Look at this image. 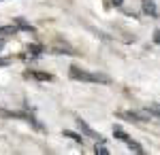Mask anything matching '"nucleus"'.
<instances>
[{
    "label": "nucleus",
    "mask_w": 160,
    "mask_h": 155,
    "mask_svg": "<svg viewBox=\"0 0 160 155\" xmlns=\"http://www.w3.org/2000/svg\"><path fill=\"white\" fill-rule=\"evenodd\" d=\"M71 77L77 79V81H88V83H111V79L107 74H96V72H86L77 66H71Z\"/></svg>",
    "instance_id": "1"
},
{
    "label": "nucleus",
    "mask_w": 160,
    "mask_h": 155,
    "mask_svg": "<svg viewBox=\"0 0 160 155\" xmlns=\"http://www.w3.org/2000/svg\"><path fill=\"white\" fill-rule=\"evenodd\" d=\"M79 130L83 132V134H86V136H90V138H96V140H98V143H105V140H102V136H98V134H96V132L92 130V128H90V125H88L86 121H81V119H79Z\"/></svg>",
    "instance_id": "2"
},
{
    "label": "nucleus",
    "mask_w": 160,
    "mask_h": 155,
    "mask_svg": "<svg viewBox=\"0 0 160 155\" xmlns=\"http://www.w3.org/2000/svg\"><path fill=\"white\" fill-rule=\"evenodd\" d=\"M143 13H148V15H152V17H156V15H158L156 4H154L152 0H143Z\"/></svg>",
    "instance_id": "3"
},
{
    "label": "nucleus",
    "mask_w": 160,
    "mask_h": 155,
    "mask_svg": "<svg viewBox=\"0 0 160 155\" xmlns=\"http://www.w3.org/2000/svg\"><path fill=\"white\" fill-rule=\"evenodd\" d=\"M28 77H34L38 81H51V74H47V72H28Z\"/></svg>",
    "instance_id": "4"
},
{
    "label": "nucleus",
    "mask_w": 160,
    "mask_h": 155,
    "mask_svg": "<svg viewBox=\"0 0 160 155\" xmlns=\"http://www.w3.org/2000/svg\"><path fill=\"white\" fill-rule=\"evenodd\" d=\"M113 136H115V138H120V140H124V143H128V140H130V136H128L124 130H120V128H115V130H113Z\"/></svg>",
    "instance_id": "5"
},
{
    "label": "nucleus",
    "mask_w": 160,
    "mask_h": 155,
    "mask_svg": "<svg viewBox=\"0 0 160 155\" xmlns=\"http://www.w3.org/2000/svg\"><path fill=\"white\" fill-rule=\"evenodd\" d=\"M126 144H128V149H130V151H135V153H143V147H141L139 143H135L132 138H130V140H128Z\"/></svg>",
    "instance_id": "6"
},
{
    "label": "nucleus",
    "mask_w": 160,
    "mask_h": 155,
    "mask_svg": "<svg viewBox=\"0 0 160 155\" xmlns=\"http://www.w3.org/2000/svg\"><path fill=\"white\" fill-rule=\"evenodd\" d=\"M15 32H17V26H4V28H0V36L15 34Z\"/></svg>",
    "instance_id": "7"
},
{
    "label": "nucleus",
    "mask_w": 160,
    "mask_h": 155,
    "mask_svg": "<svg viewBox=\"0 0 160 155\" xmlns=\"http://www.w3.org/2000/svg\"><path fill=\"white\" fill-rule=\"evenodd\" d=\"M64 136H68V138H73L75 143H79V144L83 143V138H81L79 134H75V132H71V130H66V132H64Z\"/></svg>",
    "instance_id": "8"
},
{
    "label": "nucleus",
    "mask_w": 160,
    "mask_h": 155,
    "mask_svg": "<svg viewBox=\"0 0 160 155\" xmlns=\"http://www.w3.org/2000/svg\"><path fill=\"white\" fill-rule=\"evenodd\" d=\"M148 110L152 113V117H156V119H160V106H149Z\"/></svg>",
    "instance_id": "9"
},
{
    "label": "nucleus",
    "mask_w": 160,
    "mask_h": 155,
    "mask_svg": "<svg viewBox=\"0 0 160 155\" xmlns=\"http://www.w3.org/2000/svg\"><path fill=\"white\" fill-rule=\"evenodd\" d=\"M109 155V151H107V149H105V147H96V155Z\"/></svg>",
    "instance_id": "10"
},
{
    "label": "nucleus",
    "mask_w": 160,
    "mask_h": 155,
    "mask_svg": "<svg viewBox=\"0 0 160 155\" xmlns=\"http://www.w3.org/2000/svg\"><path fill=\"white\" fill-rule=\"evenodd\" d=\"M41 51H43V47H38V45H34V47L30 49V53H34V55H38Z\"/></svg>",
    "instance_id": "11"
},
{
    "label": "nucleus",
    "mask_w": 160,
    "mask_h": 155,
    "mask_svg": "<svg viewBox=\"0 0 160 155\" xmlns=\"http://www.w3.org/2000/svg\"><path fill=\"white\" fill-rule=\"evenodd\" d=\"M154 38H156V43L160 45V30H156V32H154Z\"/></svg>",
    "instance_id": "12"
},
{
    "label": "nucleus",
    "mask_w": 160,
    "mask_h": 155,
    "mask_svg": "<svg viewBox=\"0 0 160 155\" xmlns=\"http://www.w3.org/2000/svg\"><path fill=\"white\" fill-rule=\"evenodd\" d=\"M19 24H22V21H19ZM19 28H22V30H32V26H28V24H22Z\"/></svg>",
    "instance_id": "13"
},
{
    "label": "nucleus",
    "mask_w": 160,
    "mask_h": 155,
    "mask_svg": "<svg viewBox=\"0 0 160 155\" xmlns=\"http://www.w3.org/2000/svg\"><path fill=\"white\" fill-rule=\"evenodd\" d=\"M122 2L124 0H113V4H118V7H122Z\"/></svg>",
    "instance_id": "14"
},
{
    "label": "nucleus",
    "mask_w": 160,
    "mask_h": 155,
    "mask_svg": "<svg viewBox=\"0 0 160 155\" xmlns=\"http://www.w3.org/2000/svg\"><path fill=\"white\" fill-rule=\"evenodd\" d=\"M2 47H4V40H0V49H2Z\"/></svg>",
    "instance_id": "15"
},
{
    "label": "nucleus",
    "mask_w": 160,
    "mask_h": 155,
    "mask_svg": "<svg viewBox=\"0 0 160 155\" xmlns=\"http://www.w3.org/2000/svg\"><path fill=\"white\" fill-rule=\"evenodd\" d=\"M4 64H7V62H4V60H0V66H4Z\"/></svg>",
    "instance_id": "16"
}]
</instances>
